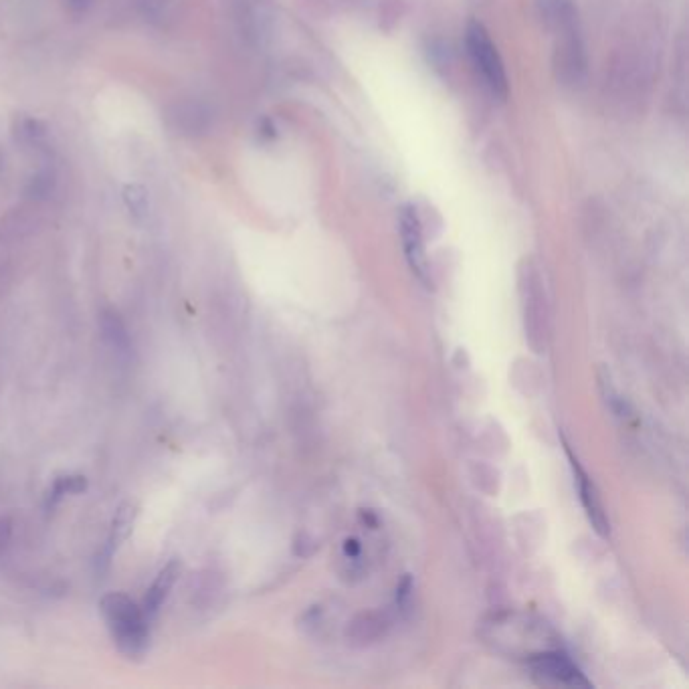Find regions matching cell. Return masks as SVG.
<instances>
[{
  "mask_svg": "<svg viewBox=\"0 0 689 689\" xmlns=\"http://www.w3.org/2000/svg\"><path fill=\"white\" fill-rule=\"evenodd\" d=\"M100 609L120 653L128 659L144 657L150 647V621L144 611L120 593L106 595Z\"/></svg>",
  "mask_w": 689,
  "mask_h": 689,
  "instance_id": "1",
  "label": "cell"
},
{
  "mask_svg": "<svg viewBox=\"0 0 689 689\" xmlns=\"http://www.w3.org/2000/svg\"><path fill=\"white\" fill-rule=\"evenodd\" d=\"M465 43L471 63L481 75L485 87L491 91V95L498 97V100H506L510 91L506 65L496 43L491 41L487 29L481 23L471 21L465 31Z\"/></svg>",
  "mask_w": 689,
  "mask_h": 689,
  "instance_id": "2",
  "label": "cell"
},
{
  "mask_svg": "<svg viewBox=\"0 0 689 689\" xmlns=\"http://www.w3.org/2000/svg\"><path fill=\"white\" fill-rule=\"evenodd\" d=\"M520 295H522L526 338L536 352H544L546 340H548L546 289H544L538 267L528 259L524 261L520 269Z\"/></svg>",
  "mask_w": 689,
  "mask_h": 689,
  "instance_id": "3",
  "label": "cell"
},
{
  "mask_svg": "<svg viewBox=\"0 0 689 689\" xmlns=\"http://www.w3.org/2000/svg\"><path fill=\"white\" fill-rule=\"evenodd\" d=\"M399 227H401V239H403L407 263H409L411 271L417 275V279L429 287L431 277H429V259H427V249H425V237H423V223H421V217L413 205L403 207Z\"/></svg>",
  "mask_w": 689,
  "mask_h": 689,
  "instance_id": "4",
  "label": "cell"
},
{
  "mask_svg": "<svg viewBox=\"0 0 689 689\" xmlns=\"http://www.w3.org/2000/svg\"><path fill=\"white\" fill-rule=\"evenodd\" d=\"M530 665L534 673L550 683L556 685H570V687H588L590 683L584 679L582 671L570 661L568 655L560 651H542L530 657Z\"/></svg>",
  "mask_w": 689,
  "mask_h": 689,
  "instance_id": "5",
  "label": "cell"
},
{
  "mask_svg": "<svg viewBox=\"0 0 689 689\" xmlns=\"http://www.w3.org/2000/svg\"><path fill=\"white\" fill-rule=\"evenodd\" d=\"M568 455H570L574 477H576V483H578L580 504H582V508H584L586 516H588V522L593 524V528L601 536H607L609 534V520H607V514H605V508H603V502H601V496H599V489H597V485L593 481H590V477L578 465V461L572 457L570 451H568Z\"/></svg>",
  "mask_w": 689,
  "mask_h": 689,
  "instance_id": "6",
  "label": "cell"
},
{
  "mask_svg": "<svg viewBox=\"0 0 689 689\" xmlns=\"http://www.w3.org/2000/svg\"><path fill=\"white\" fill-rule=\"evenodd\" d=\"M180 572H182L180 560H170V562L160 570V574L156 576L154 584L150 586L148 595H146V599H144V607H142V611H144V615L148 617L150 623H152V619L158 615V611H160V607L164 605V601L168 599L170 590H172V586L176 584Z\"/></svg>",
  "mask_w": 689,
  "mask_h": 689,
  "instance_id": "7",
  "label": "cell"
},
{
  "mask_svg": "<svg viewBox=\"0 0 689 689\" xmlns=\"http://www.w3.org/2000/svg\"><path fill=\"white\" fill-rule=\"evenodd\" d=\"M100 328H102L104 340L118 354H128L130 352V334H128V328H126V324H124V320L120 318L118 312H114V310L102 312Z\"/></svg>",
  "mask_w": 689,
  "mask_h": 689,
  "instance_id": "8",
  "label": "cell"
},
{
  "mask_svg": "<svg viewBox=\"0 0 689 689\" xmlns=\"http://www.w3.org/2000/svg\"><path fill=\"white\" fill-rule=\"evenodd\" d=\"M134 520H136V506L130 502L122 504L114 516V522H112V532H110L108 548L104 552V560H110L112 554L122 546V542L132 534Z\"/></svg>",
  "mask_w": 689,
  "mask_h": 689,
  "instance_id": "9",
  "label": "cell"
},
{
  "mask_svg": "<svg viewBox=\"0 0 689 689\" xmlns=\"http://www.w3.org/2000/svg\"><path fill=\"white\" fill-rule=\"evenodd\" d=\"M87 489V479L83 475H65L55 479L49 498H47V508H53L63 496H77L83 494Z\"/></svg>",
  "mask_w": 689,
  "mask_h": 689,
  "instance_id": "10",
  "label": "cell"
},
{
  "mask_svg": "<svg viewBox=\"0 0 689 689\" xmlns=\"http://www.w3.org/2000/svg\"><path fill=\"white\" fill-rule=\"evenodd\" d=\"M13 536V522L11 518H0V554H3Z\"/></svg>",
  "mask_w": 689,
  "mask_h": 689,
  "instance_id": "11",
  "label": "cell"
},
{
  "mask_svg": "<svg viewBox=\"0 0 689 689\" xmlns=\"http://www.w3.org/2000/svg\"><path fill=\"white\" fill-rule=\"evenodd\" d=\"M71 3H73L75 7H83V5L87 3V0H71Z\"/></svg>",
  "mask_w": 689,
  "mask_h": 689,
  "instance_id": "12",
  "label": "cell"
}]
</instances>
